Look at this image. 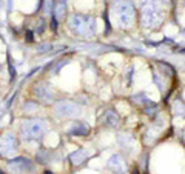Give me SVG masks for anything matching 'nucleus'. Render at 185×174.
<instances>
[{"label":"nucleus","instance_id":"f257e3e1","mask_svg":"<svg viewBox=\"0 0 185 174\" xmlns=\"http://www.w3.org/2000/svg\"><path fill=\"white\" fill-rule=\"evenodd\" d=\"M16 146V139L12 136L6 134L5 137L0 139V154H8L9 151H12V148ZM16 150V148H14Z\"/></svg>","mask_w":185,"mask_h":174},{"label":"nucleus","instance_id":"f03ea898","mask_svg":"<svg viewBox=\"0 0 185 174\" xmlns=\"http://www.w3.org/2000/svg\"><path fill=\"white\" fill-rule=\"evenodd\" d=\"M0 174H2V171H0Z\"/></svg>","mask_w":185,"mask_h":174}]
</instances>
